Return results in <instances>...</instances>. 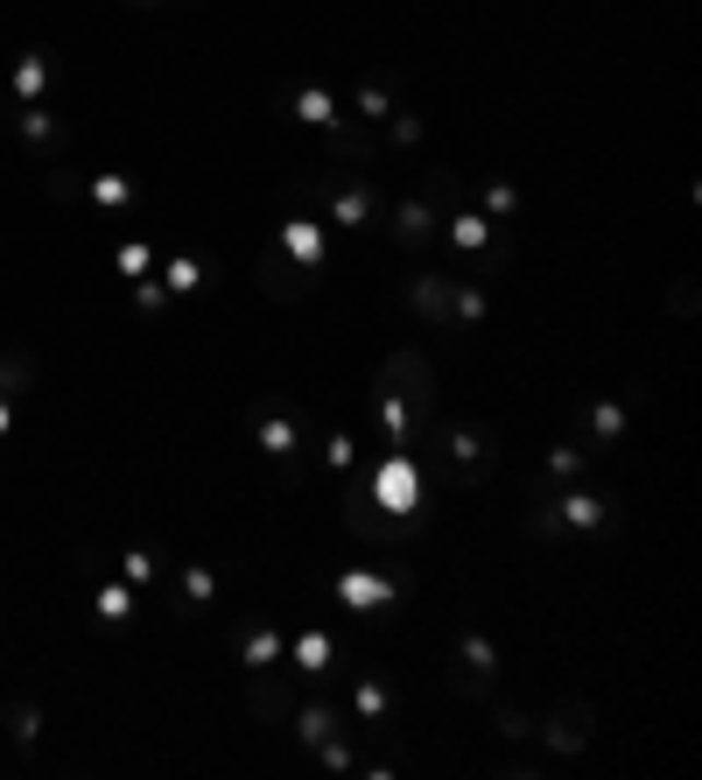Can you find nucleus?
<instances>
[{"label": "nucleus", "mask_w": 702, "mask_h": 780, "mask_svg": "<svg viewBox=\"0 0 702 780\" xmlns=\"http://www.w3.org/2000/svg\"><path fill=\"white\" fill-rule=\"evenodd\" d=\"M295 197H316V205L330 211V225H344V232H373L387 219V197H379L373 176H344V170L295 176Z\"/></svg>", "instance_id": "nucleus-1"}, {"label": "nucleus", "mask_w": 702, "mask_h": 780, "mask_svg": "<svg viewBox=\"0 0 702 780\" xmlns=\"http://www.w3.org/2000/svg\"><path fill=\"white\" fill-rule=\"evenodd\" d=\"M295 738H303L324 767H338V773L359 767V732H351V718L330 710V703H295Z\"/></svg>", "instance_id": "nucleus-2"}, {"label": "nucleus", "mask_w": 702, "mask_h": 780, "mask_svg": "<svg viewBox=\"0 0 702 780\" xmlns=\"http://www.w3.org/2000/svg\"><path fill=\"white\" fill-rule=\"evenodd\" d=\"M344 527L359 542H373V549H408V542H422L429 513H387V507L365 500V486H351L344 492Z\"/></svg>", "instance_id": "nucleus-3"}, {"label": "nucleus", "mask_w": 702, "mask_h": 780, "mask_svg": "<svg viewBox=\"0 0 702 780\" xmlns=\"http://www.w3.org/2000/svg\"><path fill=\"white\" fill-rule=\"evenodd\" d=\"M373 387H387V394H400V401H414L422 415H436V366H429L414 345H394L387 359H379V380Z\"/></svg>", "instance_id": "nucleus-4"}, {"label": "nucleus", "mask_w": 702, "mask_h": 780, "mask_svg": "<svg viewBox=\"0 0 702 780\" xmlns=\"http://www.w3.org/2000/svg\"><path fill=\"white\" fill-rule=\"evenodd\" d=\"M534 738H541L555 759H576V753H590V738H597V710L590 703H562V710H548V718H534Z\"/></svg>", "instance_id": "nucleus-5"}, {"label": "nucleus", "mask_w": 702, "mask_h": 780, "mask_svg": "<svg viewBox=\"0 0 702 780\" xmlns=\"http://www.w3.org/2000/svg\"><path fill=\"white\" fill-rule=\"evenodd\" d=\"M365 500H379L387 513H422V478H414V451H394L373 464V486Z\"/></svg>", "instance_id": "nucleus-6"}, {"label": "nucleus", "mask_w": 702, "mask_h": 780, "mask_svg": "<svg viewBox=\"0 0 702 780\" xmlns=\"http://www.w3.org/2000/svg\"><path fill=\"white\" fill-rule=\"evenodd\" d=\"M387 232H394L400 254H429V246H436V232H443V211L429 205V197H400V205L387 211Z\"/></svg>", "instance_id": "nucleus-7"}, {"label": "nucleus", "mask_w": 702, "mask_h": 780, "mask_svg": "<svg viewBox=\"0 0 702 780\" xmlns=\"http://www.w3.org/2000/svg\"><path fill=\"white\" fill-rule=\"evenodd\" d=\"M295 675H274V668H254V683H246V718L254 724H289L295 718Z\"/></svg>", "instance_id": "nucleus-8"}, {"label": "nucleus", "mask_w": 702, "mask_h": 780, "mask_svg": "<svg viewBox=\"0 0 702 780\" xmlns=\"http://www.w3.org/2000/svg\"><path fill=\"white\" fill-rule=\"evenodd\" d=\"M260 289L267 295H274V303H309V295H316V268H303V260H295V254H281V246H267V254H260Z\"/></svg>", "instance_id": "nucleus-9"}, {"label": "nucleus", "mask_w": 702, "mask_h": 780, "mask_svg": "<svg viewBox=\"0 0 702 780\" xmlns=\"http://www.w3.org/2000/svg\"><path fill=\"white\" fill-rule=\"evenodd\" d=\"M562 521L583 527V535H618V527H625V507H618V492H570V500H562Z\"/></svg>", "instance_id": "nucleus-10"}, {"label": "nucleus", "mask_w": 702, "mask_h": 780, "mask_svg": "<svg viewBox=\"0 0 702 780\" xmlns=\"http://www.w3.org/2000/svg\"><path fill=\"white\" fill-rule=\"evenodd\" d=\"M400 584H408V577H400V570H394V577H373V570H351V577H338V597H344L351 612H387Z\"/></svg>", "instance_id": "nucleus-11"}, {"label": "nucleus", "mask_w": 702, "mask_h": 780, "mask_svg": "<svg viewBox=\"0 0 702 780\" xmlns=\"http://www.w3.org/2000/svg\"><path fill=\"white\" fill-rule=\"evenodd\" d=\"M254 429H260V451H267V457H281V464H289V486H303V443H295V429H289V415H274V408H260V415H254Z\"/></svg>", "instance_id": "nucleus-12"}, {"label": "nucleus", "mask_w": 702, "mask_h": 780, "mask_svg": "<svg viewBox=\"0 0 702 780\" xmlns=\"http://www.w3.org/2000/svg\"><path fill=\"white\" fill-rule=\"evenodd\" d=\"M449 295H457V281H449V275H414L408 281V310L422 324H436V330H449Z\"/></svg>", "instance_id": "nucleus-13"}, {"label": "nucleus", "mask_w": 702, "mask_h": 780, "mask_svg": "<svg viewBox=\"0 0 702 780\" xmlns=\"http://www.w3.org/2000/svg\"><path fill=\"white\" fill-rule=\"evenodd\" d=\"M373 155H379V135H373V127H351V135H338L324 148V170L359 176V170H373Z\"/></svg>", "instance_id": "nucleus-14"}, {"label": "nucleus", "mask_w": 702, "mask_h": 780, "mask_svg": "<svg viewBox=\"0 0 702 780\" xmlns=\"http://www.w3.org/2000/svg\"><path fill=\"white\" fill-rule=\"evenodd\" d=\"M274 246H281V254H295L303 268H316V275H324V225H316V219H289Z\"/></svg>", "instance_id": "nucleus-15"}, {"label": "nucleus", "mask_w": 702, "mask_h": 780, "mask_svg": "<svg viewBox=\"0 0 702 780\" xmlns=\"http://www.w3.org/2000/svg\"><path fill=\"white\" fill-rule=\"evenodd\" d=\"M92 605H98V619H106L113 633H127V626H133V591L113 584V577H92Z\"/></svg>", "instance_id": "nucleus-16"}, {"label": "nucleus", "mask_w": 702, "mask_h": 780, "mask_svg": "<svg viewBox=\"0 0 702 780\" xmlns=\"http://www.w3.org/2000/svg\"><path fill=\"white\" fill-rule=\"evenodd\" d=\"M590 443H562V451L555 457H548V472H541V500H555V486H562V478H583V472H590Z\"/></svg>", "instance_id": "nucleus-17"}, {"label": "nucleus", "mask_w": 702, "mask_h": 780, "mask_svg": "<svg viewBox=\"0 0 702 780\" xmlns=\"http://www.w3.org/2000/svg\"><path fill=\"white\" fill-rule=\"evenodd\" d=\"M49 78H57V63H49L43 49H28V57L14 63V98H22V106H36V98L49 92Z\"/></svg>", "instance_id": "nucleus-18"}, {"label": "nucleus", "mask_w": 702, "mask_h": 780, "mask_svg": "<svg viewBox=\"0 0 702 780\" xmlns=\"http://www.w3.org/2000/svg\"><path fill=\"white\" fill-rule=\"evenodd\" d=\"M85 190H92V205H106V211H133V176H120V170H98Z\"/></svg>", "instance_id": "nucleus-19"}, {"label": "nucleus", "mask_w": 702, "mask_h": 780, "mask_svg": "<svg viewBox=\"0 0 702 780\" xmlns=\"http://www.w3.org/2000/svg\"><path fill=\"white\" fill-rule=\"evenodd\" d=\"M324 668H330V640L303 633V640H295V683H324Z\"/></svg>", "instance_id": "nucleus-20"}, {"label": "nucleus", "mask_w": 702, "mask_h": 780, "mask_svg": "<svg viewBox=\"0 0 702 780\" xmlns=\"http://www.w3.org/2000/svg\"><path fill=\"white\" fill-rule=\"evenodd\" d=\"M14 127H22V141H36V148H63L57 113H43V106H22V113H14Z\"/></svg>", "instance_id": "nucleus-21"}, {"label": "nucleus", "mask_w": 702, "mask_h": 780, "mask_svg": "<svg viewBox=\"0 0 702 780\" xmlns=\"http://www.w3.org/2000/svg\"><path fill=\"white\" fill-rule=\"evenodd\" d=\"M239 654H246V668H274L281 633H274V626H246V633H239Z\"/></svg>", "instance_id": "nucleus-22"}, {"label": "nucleus", "mask_w": 702, "mask_h": 780, "mask_svg": "<svg viewBox=\"0 0 702 780\" xmlns=\"http://www.w3.org/2000/svg\"><path fill=\"white\" fill-rule=\"evenodd\" d=\"M8 738L22 745V753H28V745L43 738V710L28 703V696H14V703H8Z\"/></svg>", "instance_id": "nucleus-23"}, {"label": "nucleus", "mask_w": 702, "mask_h": 780, "mask_svg": "<svg viewBox=\"0 0 702 780\" xmlns=\"http://www.w3.org/2000/svg\"><path fill=\"white\" fill-rule=\"evenodd\" d=\"M618 436H625V401H597L590 408V451H605Z\"/></svg>", "instance_id": "nucleus-24"}, {"label": "nucleus", "mask_w": 702, "mask_h": 780, "mask_svg": "<svg viewBox=\"0 0 702 780\" xmlns=\"http://www.w3.org/2000/svg\"><path fill=\"white\" fill-rule=\"evenodd\" d=\"M443 225L457 232L464 254H484V246H492V219H484V211H457V219H443Z\"/></svg>", "instance_id": "nucleus-25"}, {"label": "nucleus", "mask_w": 702, "mask_h": 780, "mask_svg": "<svg viewBox=\"0 0 702 780\" xmlns=\"http://www.w3.org/2000/svg\"><path fill=\"white\" fill-rule=\"evenodd\" d=\"M162 289H169V295H190V289H204V260H197V254H176L169 268H162Z\"/></svg>", "instance_id": "nucleus-26"}, {"label": "nucleus", "mask_w": 702, "mask_h": 780, "mask_svg": "<svg viewBox=\"0 0 702 780\" xmlns=\"http://www.w3.org/2000/svg\"><path fill=\"white\" fill-rule=\"evenodd\" d=\"M478 205H484V219H499V225L520 219V190H513V184H484V190H478Z\"/></svg>", "instance_id": "nucleus-27"}, {"label": "nucleus", "mask_w": 702, "mask_h": 780, "mask_svg": "<svg viewBox=\"0 0 702 780\" xmlns=\"http://www.w3.org/2000/svg\"><path fill=\"white\" fill-rule=\"evenodd\" d=\"M43 190H49V197H63V205H71V197L85 190V176H78V162H63V155H57V162H49V176H43Z\"/></svg>", "instance_id": "nucleus-28"}, {"label": "nucleus", "mask_w": 702, "mask_h": 780, "mask_svg": "<svg viewBox=\"0 0 702 780\" xmlns=\"http://www.w3.org/2000/svg\"><path fill=\"white\" fill-rule=\"evenodd\" d=\"M120 577H127V584H133V591H148V584H155V577H162V556H148V549H133V556H120Z\"/></svg>", "instance_id": "nucleus-29"}, {"label": "nucleus", "mask_w": 702, "mask_h": 780, "mask_svg": "<svg viewBox=\"0 0 702 780\" xmlns=\"http://www.w3.org/2000/svg\"><path fill=\"white\" fill-rule=\"evenodd\" d=\"M492 724H499V738H513V745L534 738V718H527V710H513V703H492Z\"/></svg>", "instance_id": "nucleus-30"}, {"label": "nucleus", "mask_w": 702, "mask_h": 780, "mask_svg": "<svg viewBox=\"0 0 702 780\" xmlns=\"http://www.w3.org/2000/svg\"><path fill=\"white\" fill-rule=\"evenodd\" d=\"M295 120H303V127H330V92H303V98H295Z\"/></svg>", "instance_id": "nucleus-31"}, {"label": "nucleus", "mask_w": 702, "mask_h": 780, "mask_svg": "<svg viewBox=\"0 0 702 780\" xmlns=\"http://www.w3.org/2000/svg\"><path fill=\"white\" fill-rule=\"evenodd\" d=\"M183 591H190V605H211V597H219V577H211L204 562H190V570H183Z\"/></svg>", "instance_id": "nucleus-32"}, {"label": "nucleus", "mask_w": 702, "mask_h": 780, "mask_svg": "<svg viewBox=\"0 0 702 780\" xmlns=\"http://www.w3.org/2000/svg\"><path fill=\"white\" fill-rule=\"evenodd\" d=\"M36 387V366L28 359H0V394H28Z\"/></svg>", "instance_id": "nucleus-33"}, {"label": "nucleus", "mask_w": 702, "mask_h": 780, "mask_svg": "<svg viewBox=\"0 0 702 780\" xmlns=\"http://www.w3.org/2000/svg\"><path fill=\"white\" fill-rule=\"evenodd\" d=\"M527 535H534V542H562V513H555V500H548V513H527Z\"/></svg>", "instance_id": "nucleus-34"}, {"label": "nucleus", "mask_w": 702, "mask_h": 780, "mask_svg": "<svg viewBox=\"0 0 702 780\" xmlns=\"http://www.w3.org/2000/svg\"><path fill=\"white\" fill-rule=\"evenodd\" d=\"M667 310H675V317H695V275H675V289H667Z\"/></svg>", "instance_id": "nucleus-35"}, {"label": "nucleus", "mask_w": 702, "mask_h": 780, "mask_svg": "<svg viewBox=\"0 0 702 780\" xmlns=\"http://www.w3.org/2000/svg\"><path fill=\"white\" fill-rule=\"evenodd\" d=\"M359 718H387V683H359Z\"/></svg>", "instance_id": "nucleus-36"}, {"label": "nucleus", "mask_w": 702, "mask_h": 780, "mask_svg": "<svg viewBox=\"0 0 702 780\" xmlns=\"http://www.w3.org/2000/svg\"><path fill=\"white\" fill-rule=\"evenodd\" d=\"M359 113H365V120L379 127V120H387L394 106H387V92H379V85H359Z\"/></svg>", "instance_id": "nucleus-37"}, {"label": "nucleus", "mask_w": 702, "mask_h": 780, "mask_svg": "<svg viewBox=\"0 0 702 780\" xmlns=\"http://www.w3.org/2000/svg\"><path fill=\"white\" fill-rule=\"evenodd\" d=\"M133 303H141V310H169V289H162V281H133Z\"/></svg>", "instance_id": "nucleus-38"}, {"label": "nucleus", "mask_w": 702, "mask_h": 780, "mask_svg": "<svg viewBox=\"0 0 702 780\" xmlns=\"http://www.w3.org/2000/svg\"><path fill=\"white\" fill-rule=\"evenodd\" d=\"M120 275H133V281L148 275V246H141V240H133V246H120Z\"/></svg>", "instance_id": "nucleus-39"}, {"label": "nucleus", "mask_w": 702, "mask_h": 780, "mask_svg": "<svg viewBox=\"0 0 702 780\" xmlns=\"http://www.w3.org/2000/svg\"><path fill=\"white\" fill-rule=\"evenodd\" d=\"M414 141H422V120H414V113H400V120H394V148H414Z\"/></svg>", "instance_id": "nucleus-40"}, {"label": "nucleus", "mask_w": 702, "mask_h": 780, "mask_svg": "<svg viewBox=\"0 0 702 780\" xmlns=\"http://www.w3.org/2000/svg\"><path fill=\"white\" fill-rule=\"evenodd\" d=\"M14 429V394H0V436Z\"/></svg>", "instance_id": "nucleus-41"}, {"label": "nucleus", "mask_w": 702, "mask_h": 780, "mask_svg": "<svg viewBox=\"0 0 702 780\" xmlns=\"http://www.w3.org/2000/svg\"><path fill=\"white\" fill-rule=\"evenodd\" d=\"M133 8H155V0H133Z\"/></svg>", "instance_id": "nucleus-42"}, {"label": "nucleus", "mask_w": 702, "mask_h": 780, "mask_svg": "<svg viewBox=\"0 0 702 780\" xmlns=\"http://www.w3.org/2000/svg\"><path fill=\"white\" fill-rule=\"evenodd\" d=\"M0 254H8V240H0Z\"/></svg>", "instance_id": "nucleus-43"}]
</instances>
